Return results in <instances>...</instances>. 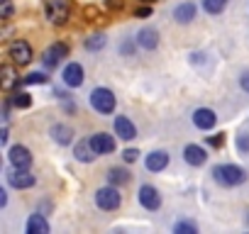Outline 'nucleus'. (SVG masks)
Wrapping results in <instances>:
<instances>
[{
    "instance_id": "1",
    "label": "nucleus",
    "mask_w": 249,
    "mask_h": 234,
    "mask_svg": "<svg viewBox=\"0 0 249 234\" xmlns=\"http://www.w3.org/2000/svg\"><path fill=\"white\" fill-rule=\"evenodd\" d=\"M213 176H215V181L220 185H227V188L242 185L247 181V171L242 166H234V164H220V166H215L213 168Z\"/></svg>"
},
{
    "instance_id": "2",
    "label": "nucleus",
    "mask_w": 249,
    "mask_h": 234,
    "mask_svg": "<svg viewBox=\"0 0 249 234\" xmlns=\"http://www.w3.org/2000/svg\"><path fill=\"white\" fill-rule=\"evenodd\" d=\"M44 13L52 25H66L71 15V0H44Z\"/></svg>"
},
{
    "instance_id": "3",
    "label": "nucleus",
    "mask_w": 249,
    "mask_h": 234,
    "mask_svg": "<svg viewBox=\"0 0 249 234\" xmlns=\"http://www.w3.org/2000/svg\"><path fill=\"white\" fill-rule=\"evenodd\" d=\"M90 107L100 115H110L115 110V93L110 88H95L90 93Z\"/></svg>"
},
{
    "instance_id": "4",
    "label": "nucleus",
    "mask_w": 249,
    "mask_h": 234,
    "mask_svg": "<svg viewBox=\"0 0 249 234\" xmlns=\"http://www.w3.org/2000/svg\"><path fill=\"white\" fill-rule=\"evenodd\" d=\"M95 205H98L100 210H105V212H112V210H117V207L122 205V195L117 193L115 185L98 188V193H95Z\"/></svg>"
},
{
    "instance_id": "5",
    "label": "nucleus",
    "mask_w": 249,
    "mask_h": 234,
    "mask_svg": "<svg viewBox=\"0 0 249 234\" xmlns=\"http://www.w3.org/2000/svg\"><path fill=\"white\" fill-rule=\"evenodd\" d=\"M8 59L15 64V66H27L32 61V47L25 42V39H15L10 42L8 47Z\"/></svg>"
},
{
    "instance_id": "6",
    "label": "nucleus",
    "mask_w": 249,
    "mask_h": 234,
    "mask_svg": "<svg viewBox=\"0 0 249 234\" xmlns=\"http://www.w3.org/2000/svg\"><path fill=\"white\" fill-rule=\"evenodd\" d=\"M66 56H69V47H66L64 42H54L49 49H44V54H42V64H44L47 68H56Z\"/></svg>"
},
{
    "instance_id": "7",
    "label": "nucleus",
    "mask_w": 249,
    "mask_h": 234,
    "mask_svg": "<svg viewBox=\"0 0 249 234\" xmlns=\"http://www.w3.org/2000/svg\"><path fill=\"white\" fill-rule=\"evenodd\" d=\"M8 183L18 190H27L37 183V176L30 173V168H13V171H8Z\"/></svg>"
},
{
    "instance_id": "8",
    "label": "nucleus",
    "mask_w": 249,
    "mask_h": 234,
    "mask_svg": "<svg viewBox=\"0 0 249 234\" xmlns=\"http://www.w3.org/2000/svg\"><path fill=\"white\" fill-rule=\"evenodd\" d=\"M8 161L13 168H30L32 166V151L22 144H15L8 149Z\"/></svg>"
},
{
    "instance_id": "9",
    "label": "nucleus",
    "mask_w": 249,
    "mask_h": 234,
    "mask_svg": "<svg viewBox=\"0 0 249 234\" xmlns=\"http://www.w3.org/2000/svg\"><path fill=\"white\" fill-rule=\"evenodd\" d=\"M112 127H115L117 139H122V142H132V139L137 137V127L132 125L130 117H122V115H117V117H115V122H112Z\"/></svg>"
},
{
    "instance_id": "10",
    "label": "nucleus",
    "mask_w": 249,
    "mask_h": 234,
    "mask_svg": "<svg viewBox=\"0 0 249 234\" xmlns=\"http://www.w3.org/2000/svg\"><path fill=\"white\" fill-rule=\"evenodd\" d=\"M137 198H140L142 207L149 210V212H154V210L161 207V195H159V190H157L154 185H142L140 193H137Z\"/></svg>"
},
{
    "instance_id": "11",
    "label": "nucleus",
    "mask_w": 249,
    "mask_h": 234,
    "mask_svg": "<svg viewBox=\"0 0 249 234\" xmlns=\"http://www.w3.org/2000/svg\"><path fill=\"white\" fill-rule=\"evenodd\" d=\"M90 147L98 156H103V154H112L117 144H115V137H110L107 132H98L90 137Z\"/></svg>"
},
{
    "instance_id": "12",
    "label": "nucleus",
    "mask_w": 249,
    "mask_h": 234,
    "mask_svg": "<svg viewBox=\"0 0 249 234\" xmlns=\"http://www.w3.org/2000/svg\"><path fill=\"white\" fill-rule=\"evenodd\" d=\"M193 125H196L198 130L208 132V130H213V127L217 125V115H215L213 110H208V107H198V110L193 112Z\"/></svg>"
},
{
    "instance_id": "13",
    "label": "nucleus",
    "mask_w": 249,
    "mask_h": 234,
    "mask_svg": "<svg viewBox=\"0 0 249 234\" xmlns=\"http://www.w3.org/2000/svg\"><path fill=\"white\" fill-rule=\"evenodd\" d=\"M61 78H64V83H66L69 88H78V85L83 83V66L76 64V61L66 64L64 71H61Z\"/></svg>"
},
{
    "instance_id": "14",
    "label": "nucleus",
    "mask_w": 249,
    "mask_h": 234,
    "mask_svg": "<svg viewBox=\"0 0 249 234\" xmlns=\"http://www.w3.org/2000/svg\"><path fill=\"white\" fill-rule=\"evenodd\" d=\"M183 159H186V164H191V166H203V164L208 161V154H205L203 147L188 144V147L183 149Z\"/></svg>"
},
{
    "instance_id": "15",
    "label": "nucleus",
    "mask_w": 249,
    "mask_h": 234,
    "mask_svg": "<svg viewBox=\"0 0 249 234\" xmlns=\"http://www.w3.org/2000/svg\"><path fill=\"white\" fill-rule=\"evenodd\" d=\"M144 166H147V171L159 173V171H164V168L169 166V154H166V151H152V154L144 159Z\"/></svg>"
},
{
    "instance_id": "16",
    "label": "nucleus",
    "mask_w": 249,
    "mask_h": 234,
    "mask_svg": "<svg viewBox=\"0 0 249 234\" xmlns=\"http://www.w3.org/2000/svg\"><path fill=\"white\" fill-rule=\"evenodd\" d=\"M137 44H140L142 49H147V51L157 49V47H159V32L152 30V27L140 30V34H137Z\"/></svg>"
},
{
    "instance_id": "17",
    "label": "nucleus",
    "mask_w": 249,
    "mask_h": 234,
    "mask_svg": "<svg viewBox=\"0 0 249 234\" xmlns=\"http://www.w3.org/2000/svg\"><path fill=\"white\" fill-rule=\"evenodd\" d=\"M27 234H49V222L44 219V215H30L27 219V227H25Z\"/></svg>"
},
{
    "instance_id": "18",
    "label": "nucleus",
    "mask_w": 249,
    "mask_h": 234,
    "mask_svg": "<svg viewBox=\"0 0 249 234\" xmlns=\"http://www.w3.org/2000/svg\"><path fill=\"white\" fill-rule=\"evenodd\" d=\"M196 3H181L176 10H174V17H176V22H181V25H188V22H193L196 20Z\"/></svg>"
},
{
    "instance_id": "19",
    "label": "nucleus",
    "mask_w": 249,
    "mask_h": 234,
    "mask_svg": "<svg viewBox=\"0 0 249 234\" xmlns=\"http://www.w3.org/2000/svg\"><path fill=\"white\" fill-rule=\"evenodd\" d=\"M20 83V76H18V71L13 68V66H3L0 68V85H3V90H13L15 85Z\"/></svg>"
},
{
    "instance_id": "20",
    "label": "nucleus",
    "mask_w": 249,
    "mask_h": 234,
    "mask_svg": "<svg viewBox=\"0 0 249 234\" xmlns=\"http://www.w3.org/2000/svg\"><path fill=\"white\" fill-rule=\"evenodd\" d=\"M73 154H76V159H78V161H83V164H90V161L98 156V154L93 151V147H90V139H88V142H86V139H83V142H78V144L73 147Z\"/></svg>"
},
{
    "instance_id": "21",
    "label": "nucleus",
    "mask_w": 249,
    "mask_h": 234,
    "mask_svg": "<svg viewBox=\"0 0 249 234\" xmlns=\"http://www.w3.org/2000/svg\"><path fill=\"white\" fill-rule=\"evenodd\" d=\"M52 137H54V142H56V144L66 147V144H71L73 130H71V127H66V125H54V127H52Z\"/></svg>"
},
{
    "instance_id": "22",
    "label": "nucleus",
    "mask_w": 249,
    "mask_h": 234,
    "mask_svg": "<svg viewBox=\"0 0 249 234\" xmlns=\"http://www.w3.org/2000/svg\"><path fill=\"white\" fill-rule=\"evenodd\" d=\"M107 181L112 185H124V183H130V173L124 168H110L107 171Z\"/></svg>"
},
{
    "instance_id": "23",
    "label": "nucleus",
    "mask_w": 249,
    "mask_h": 234,
    "mask_svg": "<svg viewBox=\"0 0 249 234\" xmlns=\"http://www.w3.org/2000/svg\"><path fill=\"white\" fill-rule=\"evenodd\" d=\"M10 102H13L15 107H20V110H27V107L32 105V95H30V93H25V90H15Z\"/></svg>"
},
{
    "instance_id": "24",
    "label": "nucleus",
    "mask_w": 249,
    "mask_h": 234,
    "mask_svg": "<svg viewBox=\"0 0 249 234\" xmlns=\"http://www.w3.org/2000/svg\"><path fill=\"white\" fill-rule=\"evenodd\" d=\"M227 5V0H203V8L208 15H220Z\"/></svg>"
},
{
    "instance_id": "25",
    "label": "nucleus",
    "mask_w": 249,
    "mask_h": 234,
    "mask_svg": "<svg viewBox=\"0 0 249 234\" xmlns=\"http://www.w3.org/2000/svg\"><path fill=\"white\" fill-rule=\"evenodd\" d=\"M83 17H86V22H103V13L95 5H86L83 8Z\"/></svg>"
},
{
    "instance_id": "26",
    "label": "nucleus",
    "mask_w": 249,
    "mask_h": 234,
    "mask_svg": "<svg viewBox=\"0 0 249 234\" xmlns=\"http://www.w3.org/2000/svg\"><path fill=\"white\" fill-rule=\"evenodd\" d=\"M103 47H105V37H103V34H93V37L86 39V49H88V51H98V49H103Z\"/></svg>"
},
{
    "instance_id": "27",
    "label": "nucleus",
    "mask_w": 249,
    "mask_h": 234,
    "mask_svg": "<svg viewBox=\"0 0 249 234\" xmlns=\"http://www.w3.org/2000/svg\"><path fill=\"white\" fill-rule=\"evenodd\" d=\"M47 81H49L47 73H39V71H35V73H30V76L22 78V83H27V85H44Z\"/></svg>"
},
{
    "instance_id": "28",
    "label": "nucleus",
    "mask_w": 249,
    "mask_h": 234,
    "mask_svg": "<svg viewBox=\"0 0 249 234\" xmlns=\"http://www.w3.org/2000/svg\"><path fill=\"white\" fill-rule=\"evenodd\" d=\"M174 232L176 234H196L198 232V224H193V222H176L174 224Z\"/></svg>"
},
{
    "instance_id": "29",
    "label": "nucleus",
    "mask_w": 249,
    "mask_h": 234,
    "mask_svg": "<svg viewBox=\"0 0 249 234\" xmlns=\"http://www.w3.org/2000/svg\"><path fill=\"white\" fill-rule=\"evenodd\" d=\"M13 17V0H0V20Z\"/></svg>"
},
{
    "instance_id": "30",
    "label": "nucleus",
    "mask_w": 249,
    "mask_h": 234,
    "mask_svg": "<svg viewBox=\"0 0 249 234\" xmlns=\"http://www.w3.org/2000/svg\"><path fill=\"white\" fill-rule=\"evenodd\" d=\"M237 149L242 154H249V134H239L237 137Z\"/></svg>"
},
{
    "instance_id": "31",
    "label": "nucleus",
    "mask_w": 249,
    "mask_h": 234,
    "mask_svg": "<svg viewBox=\"0 0 249 234\" xmlns=\"http://www.w3.org/2000/svg\"><path fill=\"white\" fill-rule=\"evenodd\" d=\"M137 156H140V151H137V149H124V151H122V159L127 161V164L137 161Z\"/></svg>"
},
{
    "instance_id": "32",
    "label": "nucleus",
    "mask_w": 249,
    "mask_h": 234,
    "mask_svg": "<svg viewBox=\"0 0 249 234\" xmlns=\"http://www.w3.org/2000/svg\"><path fill=\"white\" fill-rule=\"evenodd\" d=\"M149 15H152V8H149V3L135 10V17H149Z\"/></svg>"
},
{
    "instance_id": "33",
    "label": "nucleus",
    "mask_w": 249,
    "mask_h": 234,
    "mask_svg": "<svg viewBox=\"0 0 249 234\" xmlns=\"http://www.w3.org/2000/svg\"><path fill=\"white\" fill-rule=\"evenodd\" d=\"M105 5H107L110 10H122V8H124V0H105Z\"/></svg>"
},
{
    "instance_id": "34",
    "label": "nucleus",
    "mask_w": 249,
    "mask_h": 234,
    "mask_svg": "<svg viewBox=\"0 0 249 234\" xmlns=\"http://www.w3.org/2000/svg\"><path fill=\"white\" fill-rule=\"evenodd\" d=\"M222 137H225V134H215V137H208V144H210V147H222V142H225Z\"/></svg>"
},
{
    "instance_id": "35",
    "label": "nucleus",
    "mask_w": 249,
    "mask_h": 234,
    "mask_svg": "<svg viewBox=\"0 0 249 234\" xmlns=\"http://www.w3.org/2000/svg\"><path fill=\"white\" fill-rule=\"evenodd\" d=\"M135 44H137V39H130V42H124V44H122V54H132Z\"/></svg>"
},
{
    "instance_id": "36",
    "label": "nucleus",
    "mask_w": 249,
    "mask_h": 234,
    "mask_svg": "<svg viewBox=\"0 0 249 234\" xmlns=\"http://www.w3.org/2000/svg\"><path fill=\"white\" fill-rule=\"evenodd\" d=\"M239 85H242V90H247V93H249V71H247V73H242Z\"/></svg>"
},
{
    "instance_id": "37",
    "label": "nucleus",
    "mask_w": 249,
    "mask_h": 234,
    "mask_svg": "<svg viewBox=\"0 0 249 234\" xmlns=\"http://www.w3.org/2000/svg\"><path fill=\"white\" fill-rule=\"evenodd\" d=\"M0 144H8V127H3V132H0Z\"/></svg>"
},
{
    "instance_id": "38",
    "label": "nucleus",
    "mask_w": 249,
    "mask_h": 234,
    "mask_svg": "<svg viewBox=\"0 0 249 234\" xmlns=\"http://www.w3.org/2000/svg\"><path fill=\"white\" fill-rule=\"evenodd\" d=\"M142 3H149L152 5V3H157V0H142Z\"/></svg>"
}]
</instances>
